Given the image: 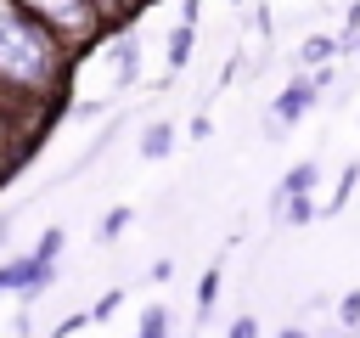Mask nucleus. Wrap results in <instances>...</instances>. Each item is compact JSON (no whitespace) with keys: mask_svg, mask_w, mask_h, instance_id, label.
Segmentation results:
<instances>
[{"mask_svg":"<svg viewBox=\"0 0 360 338\" xmlns=\"http://www.w3.org/2000/svg\"><path fill=\"white\" fill-rule=\"evenodd\" d=\"M56 248H62V231H45V237H39V254H45V259H56Z\"/></svg>","mask_w":360,"mask_h":338,"instance_id":"nucleus-11","label":"nucleus"},{"mask_svg":"<svg viewBox=\"0 0 360 338\" xmlns=\"http://www.w3.org/2000/svg\"><path fill=\"white\" fill-rule=\"evenodd\" d=\"M315 186V163H298V169H287V180H281V192H309Z\"/></svg>","mask_w":360,"mask_h":338,"instance_id":"nucleus-5","label":"nucleus"},{"mask_svg":"<svg viewBox=\"0 0 360 338\" xmlns=\"http://www.w3.org/2000/svg\"><path fill=\"white\" fill-rule=\"evenodd\" d=\"M141 332H146V338H158V332H169V315H163V304L141 315Z\"/></svg>","mask_w":360,"mask_h":338,"instance_id":"nucleus-7","label":"nucleus"},{"mask_svg":"<svg viewBox=\"0 0 360 338\" xmlns=\"http://www.w3.org/2000/svg\"><path fill=\"white\" fill-rule=\"evenodd\" d=\"M214 293H219V270H208V276L197 282V304H214Z\"/></svg>","mask_w":360,"mask_h":338,"instance_id":"nucleus-9","label":"nucleus"},{"mask_svg":"<svg viewBox=\"0 0 360 338\" xmlns=\"http://www.w3.org/2000/svg\"><path fill=\"white\" fill-rule=\"evenodd\" d=\"M124 225H129V208H112V214H107V220H101V237H118V231H124Z\"/></svg>","mask_w":360,"mask_h":338,"instance_id":"nucleus-8","label":"nucleus"},{"mask_svg":"<svg viewBox=\"0 0 360 338\" xmlns=\"http://www.w3.org/2000/svg\"><path fill=\"white\" fill-rule=\"evenodd\" d=\"M298 56H304V62H326V56H332V39H326V34H315V39H309Z\"/></svg>","mask_w":360,"mask_h":338,"instance_id":"nucleus-6","label":"nucleus"},{"mask_svg":"<svg viewBox=\"0 0 360 338\" xmlns=\"http://www.w3.org/2000/svg\"><path fill=\"white\" fill-rule=\"evenodd\" d=\"M338 315H343V321H349V327H354V321H360V293H349V299H343V310H338Z\"/></svg>","mask_w":360,"mask_h":338,"instance_id":"nucleus-12","label":"nucleus"},{"mask_svg":"<svg viewBox=\"0 0 360 338\" xmlns=\"http://www.w3.org/2000/svg\"><path fill=\"white\" fill-rule=\"evenodd\" d=\"M186 56H191V23H186V28H174V34H169V62H174V68H180V62H186Z\"/></svg>","mask_w":360,"mask_h":338,"instance_id":"nucleus-4","label":"nucleus"},{"mask_svg":"<svg viewBox=\"0 0 360 338\" xmlns=\"http://www.w3.org/2000/svg\"><path fill=\"white\" fill-rule=\"evenodd\" d=\"M118 310V293H107V299H96V310H90V321H107Z\"/></svg>","mask_w":360,"mask_h":338,"instance_id":"nucleus-10","label":"nucleus"},{"mask_svg":"<svg viewBox=\"0 0 360 338\" xmlns=\"http://www.w3.org/2000/svg\"><path fill=\"white\" fill-rule=\"evenodd\" d=\"M326 84H332V73H315V79H298L292 90H281V96H276V107H270V118H276V124H287V118H298V113H304V107H309V101H315V96L326 90Z\"/></svg>","mask_w":360,"mask_h":338,"instance_id":"nucleus-2","label":"nucleus"},{"mask_svg":"<svg viewBox=\"0 0 360 338\" xmlns=\"http://www.w3.org/2000/svg\"><path fill=\"white\" fill-rule=\"evenodd\" d=\"M169 146H174V130H169V124H152V130L141 135V152H146V158H163Z\"/></svg>","mask_w":360,"mask_h":338,"instance_id":"nucleus-3","label":"nucleus"},{"mask_svg":"<svg viewBox=\"0 0 360 338\" xmlns=\"http://www.w3.org/2000/svg\"><path fill=\"white\" fill-rule=\"evenodd\" d=\"M51 34L28 23L11 0H0V79L11 84H45L51 79Z\"/></svg>","mask_w":360,"mask_h":338,"instance_id":"nucleus-1","label":"nucleus"},{"mask_svg":"<svg viewBox=\"0 0 360 338\" xmlns=\"http://www.w3.org/2000/svg\"><path fill=\"white\" fill-rule=\"evenodd\" d=\"M6 231H11V225H6V220H0V242H6Z\"/></svg>","mask_w":360,"mask_h":338,"instance_id":"nucleus-13","label":"nucleus"},{"mask_svg":"<svg viewBox=\"0 0 360 338\" xmlns=\"http://www.w3.org/2000/svg\"><path fill=\"white\" fill-rule=\"evenodd\" d=\"M354 51H360V34H354Z\"/></svg>","mask_w":360,"mask_h":338,"instance_id":"nucleus-14","label":"nucleus"}]
</instances>
